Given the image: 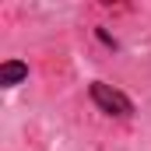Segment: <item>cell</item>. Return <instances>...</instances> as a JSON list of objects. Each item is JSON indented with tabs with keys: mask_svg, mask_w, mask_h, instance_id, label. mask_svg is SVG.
I'll return each mask as SVG.
<instances>
[{
	"mask_svg": "<svg viewBox=\"0 0 151 151\" xmlns=\"http://www.w3.org/2000/svg\"><path fill=\"white\" fill-rule=\"evenodd\" d=\"M95 39H99V42H102V46H109V49H116V46H119V42H116V39L109 35V32H106V28H95Z\"/></svg>",
	"mask_w": 151,
	"mask_h": 151,
	"instance_id": "cell-3",
	"label": "cell"
},
{
	"mask_svg": "<svg viewBox=\"0 0 151 151\" xmlns=\"http://www.w3.org/2000/svg\"><path fill=\"white\" fill-rule=\"evenodd\" d=\"M25 81H28V63H25V60L11 56V60L0 63V88H4V91H11V88H18V84H25Z\"/></svg>",
	"mask_w": 151,
	"mask_h": 151,
	"instance_id": "cell-2",
	"label": "cell"
},
{
	"mask_svg": "<svg viewBox=\"0 0 151 151\" xmlns=\"http://www.w3.org/2000/svg\"><path fill=\"white\" fill-rule=\"evenodd\" d=\"M88 99H91V106H95L99 113L116 116V119H130V116L137 113V109H134V99H130L127 91L113 88V84H106V81H91V84H88Z\"/></svg>",
	"mask_w": 151,
	"mask_h": 151,
	"instance_id": "cell-1",
	"label": "cell"
}]
</instances>
